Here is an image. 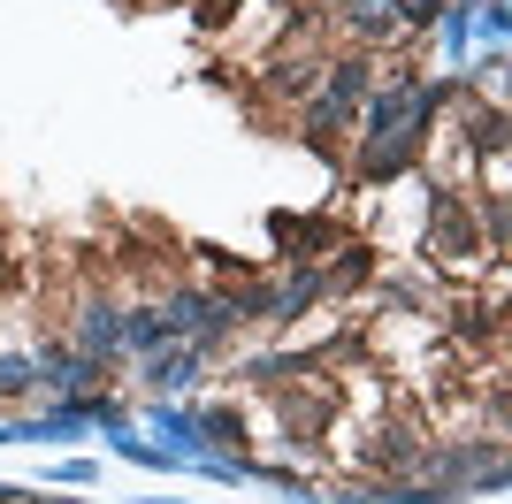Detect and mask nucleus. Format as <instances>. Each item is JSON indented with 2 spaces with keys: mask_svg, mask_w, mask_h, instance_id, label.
Masks as SVG:
<instances>
[{
  "mask_svg": "<svg viewBox=\"0 0 512 504\" xmlns=\"http://www.w3.org/2000/svg\"><path fill=\"white\" fill-rule=\"evenodd\" d=\"M276 92H314V62H276Z\"/></svg>",
  "mask_w": 512,
  "mask_h": 504,
  "instance_id": "1",
  "label": "nucleus"
},
{
  "mask_svg": "<svg viewBox=\"0 0 512 504\" xmlns=\"http://www.w3.org/2000/svg\"><path fill=\"white\" fill-rule=\"evenodd\" d=\"M31 367H23V359H0V398H23V390H31Z\"/></svg>",
  "mask_w": 512,
  "mask_h": 504,
  "instance_id": "2",
  "label": "nucleus"
},
{
  "mask_svg": "<svg viewBox=\"0 0 512 504\" xmlns=\"http://www.w3.org/2000/svg\"><path fill=\"white\" fill-rule=\"evenodd\" d=\"M0 504H16V497H8V489H0Z\"/></svg>",
  "mask_w": 512,
  "mask_h": 504,
  "instance_id": "3",
  "label": "nucleus"
}]
</instances>
